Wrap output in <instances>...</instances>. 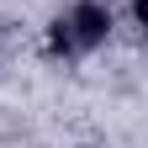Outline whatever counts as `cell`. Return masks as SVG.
<instances>
[{
	"mask_svg": "<svg viewBox=\"0 0 148 148\" xmlns=\"http://www.w3.org/2000/svg\"><path fill=\"white\" fill-rule=\"evenodd\" d=\"M106 32H111V5H101V0H74L69 11H58V21L48 27V53L79 58V53L106 42Z\"/></svg>",
	"mask_w": 148,
	"mask_h": 148,
	"instance_id": "obj_1",
	"label": "cell"
}]
</instances>
